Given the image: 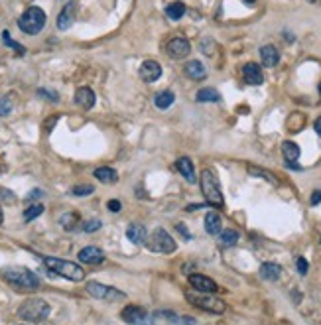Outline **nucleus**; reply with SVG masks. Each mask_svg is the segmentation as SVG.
<instances>
[{
    "label": "nucleus",
    "instance_id": "nucleus-25",
    "mask_svg": "<svg viewBox=\"0 0 321 325\" xmlns=\"http://www.w3.org/2000/svg\"><path fill=\"white\" fill-rule=\"evenodd\" d=\"M146 229L142 227V225H130L128 229H126V236H128V240L130 242H134V245H140V242H144L146 240Z\"/></svg>",
    "mask_w": 321,
    "mask_h": 325
},
{
    "label": "nucleus",
    "instance_id": "nucleus-18",
    "mask_svg": "<svg viewBox=\"0 0 321 325\" xmlns=\"http://www.w3.org/2000/svg\"><path fill=\"white\" fill-rule=\"evenodd\" d=\"M95 101H97V97L93 93V89H89V87H79V89H77V93H75V103H77L79 107H83V109H93V107H95Z\"/></svg>",
    "mask_w": 321,
    "mask_h": 325
},
{
    "label": "nucleus",
    "instance_id": "nucleus-3",
    "mask_svg": "<svg viewBox=\"0 0 321 325\" xmlns=\"http://www.w3.org/2000/svg\"><path fill=\"white\" fill-rule=\"evenodd\" d=\"M201 191L205 195V201L211 207H217L221 209L225 205V199H223V193H221V186H219V180L215 176V172L211 170H203L201 172Z\"/></svg>",
    "mask_w": 321,
    "mask_h": 325
},
{
    "label": "nucleus",
    "instance_id": "nucleus-36",
    "mask_svg": "<svg viewBox=\"0 0 321 325\" xmlns=\"http://www.w3.org/2000/svg\"><path fill=\"white\" fill-rule=\"evenodd\" d=\"M101 229V221L99 219H91V221H87V223H83V231L85 232H95Z\"/></svg>",
    "mask_w": 321,
    "mask_h": 325
},
{
    "label": "nucleus",
    "instance_id": "nucleus-38",
    "mask_svg": "<svg viewBox=\"0 0 321 325\" xmlns=\"http://www.w3.org/2000/svg\"><path fill=\"white\" fill-rule=\"evenodd\" d=\"M38 95H40V97H46V99H49L51 103H57V101H59V95L53 93V91H46V89H40V91H38Z\"/></svg>",
    "mask_w": 321,
    "mask_h": 325
},
{
    "label": "nucleus",
    "instance_id": "nucleus-10",
    "mask_svg": "<svg viewBox=\"0 0 321 325\" xmlns=\"http://www.w3.org/2000/svg\"><path fill=\"white\" fill-rule=\"evenodd\" d=\"M189 286L197 292H203V294H215L219 292V286L215 284V280H211L205 274H189Z\"/></svg>",
    "mask_w": 321,
    "mask_h": 325
},
{
    "label": "nucleus",
    "instance_id": "nucleus-41",
    "mask_svg": "<svg viewBox=\"0 0 321 325\" xmlns=\"http://www.w3.org/2000/svg\"><path fill=\"white\" fill-rule=\"evenodd\" d=\"M107 207H109V211H111V213H118V211L122 209L120 201H116V199H111V201L107 203Z\"/></svg>",
    "mask_w": 321,
    "mask_h": 325
},
{
    "label": "nucleus",
    "instance_id": "nucleus-1",
    "mask_svg": "<svg viewBox=\"0 0 321 325\" xmlns=\"http://www.w3.org/2000/svg\"><path fill=\"white\" fill-rule=\"evenodd\" d=\"M2 278L6 280L10 286H14L20 292H32L40 288V278L24 266H6L2 268Z\"/></svg>",
    "mask_w": 321,
    "mask_h": 325
},
{
    "label": "nucleus",
    "instance_id": "nucleus-20",
    "mask_svg": "<svg viewBox=\"0 0 321 325\" xmlns=\"http://www.w3.org/2000/svg\"><path fill=\"white\" fill-rule=\"evenodd\" d=\"M223 227V221H221V215L217 213V211H209L205 215V231L209 232V234H219V232L223 231L221 229Z\"/></svg>",
    "mask_w": 321,
    "mask_h": 325
},
{
    "label": "nucleus",
    "instance_id": "nucleus-26",
    "mask_svg": "<svg viewBox=\"0 0 321 325\" xmlns=\"http://www.w3.org/2000/svg\"><path fill=\"white\" fill-rule=\"evenodd\" d=\"M174 101H176V95L172 93V91H160V93L154 97V105L158 107V109H170L172 105H174Z\"/></svg>",
    "mask_w": 321,
    "mask_h": 325
},
{
    "label": "nucleus",
    "instance_id": "nucleus-46",
    "mask_svg": "<svg viewBox=\"0 0 321 325\" xmlns=\"http://www.w3.org/2000/svg\"><path fill=\"white\" fill-rule=\"evenodd\" d=\"M313 126H315V132H317V134L321 136V116L317 118V120H315V124H313Z\"/></svg>",
    "mask_w": 321,
    "mask_h": 325
},
{
    "label": "nucleus",
    "instance_id": "nucleus-22",
    "mask_svg": "<svg viewBox=\"0 0 321 325\" xmlns=\"http://www.w3.org/2000/svg\"><path fill=\"white\" fill-rule=\"evenodd\" d=\"M282 154H284V158H286V162L288 164H296L299 158V146L296 142H284L282 144Z\"/></svg>",
    "mask_w": 321,
    "mask_h": 325
},
{
    "label": "nucleus",
    "instance_id": "nucleus-42",
    "mask_svg": "<svg viewBox=\"0 0 321 325\" xmlns=\"http://www.w3.org/2000/svg\"><path fill=\"white\" fill-rule=\"evenodd\" d=\"M309 203H311V205H319V203H321V189H315V191L311 193Z\"/></svg>",
    "mask_w": 321,
    "mask_h": 325
},
{
    "label": "nucleus",
    "instance_id": "nucleus-35",
    "mask_svg": "<svg viewBox=\"0 0 321 325\" xmlns=\"http://www.w3.org/2000/svg\"><path fill=\"white\" fill-rule=\"evenodd\" d=\"M12 113V101L10 97H0V116H8Z\"/></svg>",
    "mask_w": 321,
    "mask_h": 325
},
{
    "label": "nucleus",
    "instance_id": "nucleus-6",
    "mask_svg": "<svg viewBox=\"0 0 321 325\" xmlns=\"http://www.w3.org/2000/svg\"><path fill=\"white\" fill-rule=\"evenodd\" d=\"M185 300L191 303V305H195L199 309H205L209 313H225V309H227V303L223 302V300H219V298H215L211 294L197 292V290L185 292Z\"/></svg>",
    "mask_w": 321,
    "mask_h": 325
},
{
    "label": "nucleus",
    "instance_id": "nucleus-32",
    "mask_svg": "<svg viewBox=\"0 0 321 325\" xmlns=\"http://www.w3.org/2000/svg\"><path fill=\"white\" fill-rule=\"evenodd\" d=\"M93 191H95V187L91 184H79V186L71 187V195H75V197H87Z\"/></svg>",
    "mask_w": 321,
    "mask_h": 325
},
{
    "label": "nucleus",
    "instance_id": "nucleus-43",
    "mask_svg": "<svg viewBox=\"0 0 321 325\" xmlns=\"http://www.w3.org/2000/svg\"><path fill=\"white\" fill-rule=\"evenodd\" d=\"M180 323H182V325H195V317L184 315V317H180Z\"/></svg>",
    "mask_w": 321,
    "mask_h": 325
},
{
    "label": "nucleus",
    "instance_id": "nucleus-28",
    "mask_svg": "<svg viewBox=\"0 0 321 325\" xmlns=\"http://www.w3.org/2000/svg\"><path fill=\"white\" fill-rule=\"evenodd\" d=\"M219 242L223 247H234L238 242V232L234 229H227V231H221L219 232Z\"/></svg>",
    "mask_w": 321,
    "mask_h": 325
},
{
    "label": "nucleus",
    "instance_id": "nucleus-4",
    "mask_svg": "<svg viewBox=\"0 0 321 325\" xmlns=\"http://www.w3.org/2000/svg\"><path fill=\"white\" fill-rule=\"evenodd\" d=\"M46 12L40 8V6H30L24 10V14L18 20V28L22 30L24 34H30V36H36L44 30L46 26Z\"/></svg>",
    "mask_w": 321,
    "mask_h": 325
},
{
    "label": "nucleus",
    "instance_id": "nucleus-14",
    "mask_svg": "<svg viewBox=\"0 0 321 325\" xmlns=\"http://www.w3.org/2000/svg\"><path fill=\"white\" fill-rule=\"evenodd\" d=\"M77 258L83 264H101V262H105V253L99 247H85L79 251Z\"/></svg>",
    "mask_w": 321,
    "mask_h": 325
},
{
    "label": "nucleus",
    "instance_id": "nucleus-47",
    "mask_svg": "<svg viewBox=\"0 0 321 325\" xmlns=\"http://www.w3.org/2000/svg\"><path fill=\"white\" fill-rule=\"evenodd\" d=\"M2 221H4V215H2V209H0V225H2Z\"/></svg>",
    "mask_w": 321,
    "mask_h": 325
},
{
    "label": "nucleus",
    "instance_id": "nucleus-12",
    "mask_svg": "<svg viewBox=\"0 0 321 325\" xmlns=\"http://www.w3.org/2000/svg\"><path fill=\"white\" fill-rule=\"evenodd\" d=\"M75 16H77V2H67L57 16V30H61V32L69 30L75 22Z\"/></svg>",
    "mask_w": 321,
    "mask_h": 325
},
{
    "label": "nucleus",
    "instance_id": "nucleus-29",
    "mask_svg": "<svg viewBox=\"0 0 321 325\" xmlns=\"http://www.w3.org/2000/svg\"><path fill=\"white\" fill-rule=\"evenodd\" d=\"M59 223H61V227H63L65 231H73V229L79 225V215H77V213H65V215H61Z\"/></svg>",
    "mask_w": 321,
    "mask_h": 325
},
{
    "label": "nucleus",
    "instance_id": "nucleus-9",
    "mask_svg": "<svg viewBox=\"0 0 321 325\" xmlns=\"http://www.w3.org/2000/svg\"><path fill=\"white\" fill-rule=\"evenodd\" d=\"M120 317L126 321V323L132 325H152L154 321V315H150L146 309H142L140 305H126L120 313Z\"/></svg>",
    "mask_w": 321,
    "mask_h": 325
},
{
    "label": "nucleus",
    "instance_id": "nucleus-37",
    "mask_svg": "<svg viewBox=\"0 0 321 325\" xmlns=\"http://www.w3.org/2000/svg\"><path fill=\"white\" fill-rule=\"evenodd\" d=\"M296 266H298V272L301 274V276H305V274H307V268H309V266H307V260H305L303 256H299L298 260H296Z\"/></svg>",
    "mask_w": 321,
    "mask_h": 325
},
{
    "label": "nucleus",
    "instance_id": "nucleus-23",
    "mask_svg": "<svg viewBox=\"0 0 321 325\" xmlns=\"http://www.w3.org/2000/svg\"><path fill=\"white\" fill-rule=\"evenodd\" d=\"M95 178L99 180V182H103V184H115L116 180H118V174H116L113 168H97L95 170Z\"/></svg>",
    "mask_w": 321,
    "mask_h": 325
},
{
    "label": "nucleus",
    "instance_id": "nucleus-21",
    "mask_svg": "<svg viewBox=\"0 0 321 325\" xmlns=\"http://www.w3.org/2000/svg\"><path fill=\"white\" fill-rule=\"evenodd\" d=\"M260 276L264 280H270V282H276L282 276V266L280 264H274V262H264L260 266Z\"/></svg>",
    "mask_w": 321,
    "mask_h": 325
},
{
    "label": "nucleus",
    "instance_id": "nucleus-11",
    "mask_svg": "<svg viewBox=\"0 0 321 325\" xmlns=\"http://www.w3.org/2000/svg\"><path fill=\"white\" fill-rule=\"evenodd\" d=\"M189 51H191V44L185 40V38H172L170 42H168V55L172 57V59H184L189 55Z\"/></svg>",
    "mask_w": 321,
    "mask_h": 325
},
{
    "label": "nucleus",
    "instance_id": "nucleus-13",
    "mask_svg": "<svg viewBox=\"0 0 321 325\" xmlns=\"http://www.w3.org/2000/svg\"><path fill=\"white\" fill-rule=\"evenodd\" d=\"M140 77H142V81H146V83L158 81L162 77V65L158 61H154V59H146V61L140 65Z\"/></svg>",
    "mask_w": 321,
    "mask_h": 325
},
{
    "label": "nucleus",
    "instance_id": "nucleus-19",
    "mask_svg": "<svg viewBox=\"0 0 321 325\" xmlns=\"http://www.w3.org/2000/svg\"><path fill=\"white\" fill-rule=\"evenodd\" d=\"M260 59H262V65H266V67H274L278 65V61H280V53H278V49L274 46H262L260 47Z\"/></svg>",
    "mask_w": 321,
    "mask_h": 325
},
{
    "label": "nucleus",
    "instance_id": "nucleus-44",
    "mask_svg": "<svg viewBox=\"0 0 321 325\" xmlns=\"http://www.w3.org/2000/svg\"><path fill=\"white\" fill-rule=\"evenodd\" d=\"M176 229H178V231L182 232V234H184L185 238H191V234H189V232H187V229H185V225H182V223H180V225H178V227H176Z\"/></svg>",
    "mask_w": 321,
    "mask_h": 325
},
{
    "label": "nucleus",
    "instance_id": "nucleus-33",
    "mask_svg": "<svg viewBox=\"0 0 321 325\" xmlns=\"http://www.w3.org/2000/svg\"><path fill=\"white\" fill-rule=\"evenodd\" d=\"M2 42H4V46H8V47H12V49H16L20 55H24L26 53V47L24 46H20L18 42H14L12 38H10V34L8 32H2Z\"/></svg>",
    "mask_w": 321,
    "mask_h": 325
},
{
    "label": "nucleus",
    "instance_id": "nucleus-49",
    "mask_svg": "<svg viewBox=\"0 0 321 325\" xmlns=\"http://www.w3.org/2000/svg\"><path fill=\"white\" fill-rule=\"evenodd\" d=\"M317 89H319V97H321V83H319V87H317Z\"/></svg>",
    "mask_w": 321,
    "mask_h": 325
},
{
    "label": "nucleus",
    "instance_id": "nucleus-34",
    "mask_svg": "<svg viewBox=\"0 0 321 325\" xmlns=\"http://www.w3.org/2000/svg\"><path fill=\"white\" fill-rule=\"evenodd\" d=\"M154 317H162V319H166L168 323H180V317H178L174 311H164V309H162V311H156V313H154Z\"/></svg>",
    "mask_w": 321,
    "mask_h": 325
},
{
    "label": "nucleus",
    "instance_id": "nucleus-15",
    "mask_svg": "<svg viewBox=\"0 0 321 325\" xmlns=\"http://www.w3.org/2000/svg\"><path fill=\"white\" fill-rule=\"evenodd\" d=\"M243 77H245L247 85H262V81H264V75H262V69L258 63H247L243 67Z\"/></svg>",
    "mask_w": 321,
    "mask_h": 325
},
{
    "label": "nucleus",
    "instance_id": "nucleus-16",
    "mask_svg": "<svg viewBox=\"0 0 321 325\" xmlns=\"http://www.w3.org/2000/svg\"><path fill=\"white\" fill-rule=\"evenodd\" d=\"M184 71H185V75H187L189 79H193V81H203V79L207 77L205 65H203L199 59H191V61H187Z\"/></svg>",
    "mask_w": 321,
    "mask_h": 325
},
{
    "label": "nucleus",
    "instance_id": "nucleus-27",
    "mask_svg": "<svg viewBox=\"0 0 321 325\" xmlns=\"http://www.w3.org/2000/svg\"><path fill=\"white\" fill-rule=\"evenodd\" d=\"M184 14H185L184 2H172V4L166 8V16H168L170 20H180V18H184Z\"/></svg>",
    "mask_w": 321,
    "mask_h": 325
},
{
    "label": "nucleus",
    "instance_id": "nucleus-40",
    "mask_svg": "<svg viewBox=\"0 0 321 325\" xmlns=\"http://www.w3.org/2000/svg\"><path fill=\"white\" fill-rule=\"evenodd\" d=\"M40 197H44V191H42V189H32V191L26 195L28 201H34V199H40Z\"/></svg>",
    "mask_w": 321,
    "mask_h": 325
},
{
    "label": "nucleus",
    "instance_id": "nucleus-24",
    "mask_svg": "<svg viewBox=\"0 0 321 325\" xmlns=\"http://www.w3.org/2000/svg\"><path fill=\"white\" fill-rule=\"evenodd\" d=\"M195 99L199 103H219L221 101V95H219L217 89H213V87H205V89H199L197 91Z\"/></svg>",
    "mask_w": 321,
    "mask_h": 325
},
{
    "label": "nucleus",
    "instance_id": "nucleus-48",
    "mask_svg": "<svg viewBox=\"0 0 321 325\" xmlns=\"http://www.w3.org/2000/svg\"><path fill=\"white\" fill-rule=\"evenodd\" d=\"M245 2H247V4H254V2H256V0H245Z\"/></svg>",
    "mask_w": 321,
    "mask_h": 325
},
{
    "label": "nucleus",
    "instance_id": "nucleus-17",
    "mask_svg": "<svg viewBox=\"0 0 321 325\" xmlns=\"http://www.w3.org/2000/svg\"><path fill=\"white\" fill-rule=\"evenodd\" d=\"M176 168H178V172L184 176V180H187L189 184H195V182H197V176H195V166H193V162H191L187 156L180 158V160L176 162Z\"/></svg>",
    "mask_w": 321,
    "mask_h": 325
},
{
    "label": "nucleus",
    "instance_id": "nucleus-8",
    "mask_svg": "<svg viewBox=\"0 0 321 325\" xmlns=\"http://www.w3.org/2000/svg\"><path fill=\"white\" fill-rule=\"evenodd\" d=\"M85 290H87L89 296L97 298V300H105V302H120V300L126 298L124 292L116 290L113 286H105V284H101V282H89Z\"/></svg>",
    "mask_w": 321,
    "mask_h": 325
},
{
    "label": "nucleus",
    "instance_id": "nucleus-45",
    "mask_svg": "<svg viewBox=\"0 0 321 325\" xmlns=\"http://www.w3.org/2000/svg\"><path fill=\"white\" fill-rule=\"evenodd\" d=\"M55 122H57V116H53V118H49V120H47V122H46V130H47V132L51 130V126H53Z\"/></svg>",
    "mask_w": 321,
    "mask_h": 325
},
{
    "label": "nucleus",
    "instance_id": "nucleus-2",
    "mask_svg": "<svg viewBox=\"0 0 321 325\" xmlns=\"http://www.w3.org/2000/svg\"><path fill=\"white\" fill-rule=\"evenodd\" d=\"M44 264L53 274H59V276L71 280V282H81V280L85 278V270L79 264H75V262L53 258V256H44Z\"/></svg>",
    "mask_w": 321,
    "mask_h": 325
},
{
    "label": "nucleus",
    "instance_id": "nucleus-5",
    "mask_svg": "<svg viewBox=\"0 0 321 325\" xmlns=\"http://www.w3.org/2000/svg\"><path fill=\"white\" fill-rule=\"evenodd\" d=\"M144 242H146V249L150 253H160V255H172L178 249L174 236L166 229H154L150 234H146Z\"/></svg>",
    "mask_w": 321,
    "mask_h": 325
},
{
    "label": "nucleus",
    "instance_id": "nucleus-30",
    "mask_svg": "<svg viewBox=\"0 0 321 325\" xmlns=\"http://www.w3.org/2000/svg\"><path fill=\"white\" fill-rule=\"evenodd\" d=\"M247 172L251 174V176H258V178H264L266 182H270V184H278V180H276L274 174H270V172H266V170H262V168H254V166H249L247 168Z\"/></svg>",
    "mask_w": 321,
    "mask_h": 325
},
{
    "label": "nucleus",
    "instance_id": "nucleus-39",
    "mask_svg": "<svg viewBox=\"0 0 321 325\" xmlns=\"http://www.w3.org/2000/svg\"><path fill=\"white\" fill-rule=\"evenodd\" d=\"M0 197H2L6 203H14V199H16V197H14V193H12V191H8V189H0Z\"/></svg>",
    "mask_w": 321,
    "mask_h": 325
},
{
    "label": "nucleus",
    "instance_id": "nucleus-7",
    "mask_svg": "<svg viewBox=\"0 0 321 325\" xmlns=\"http://www.w3.org/2000/svg\"><path fill=\"white\" fill-rule=\"evenodd\" d=\"M18 315L26 319V321H44L47 315H49V303L42 298H30L18 307Z\"/></svg>",
    "mask_w": 321,
    "mask_h": 325
},
{
    "label": "nucleus",
    "instance_id": "nucleus-31",
    "mask_svg": "<svg viewBox=\"0 0 321 325\" xmlns=\"http://www.w3.org/2000/svg\"><path fill=\"white\" fill-rule=\"evenodd\" d=\"M44 211H46V209H44V205H42V203H34V205H30L28 209L24 211V221H28V223H30V221L38 219V217H40Z\"/></svg>",
    "mask_w": 321,
    "mask_h": 325
}]
</instances>
